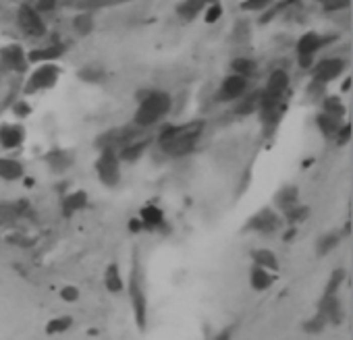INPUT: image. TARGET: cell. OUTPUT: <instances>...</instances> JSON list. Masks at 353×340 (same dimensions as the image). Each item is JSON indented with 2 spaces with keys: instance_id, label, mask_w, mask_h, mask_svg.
<instances>
[{
  "instance_id": "1",
  "label": "cell",
  "mask_w": 353,
  "mask_h": 340,
  "mask_svg": "<svg viewBox=\"0 0 353 340\" xmlns=\"http://www.w3.org/2000/svg\"><path fill=\"white\" fill-rule=\"evenodd\" d=\"M204 121H191V123H185V125H179V127H173V125H166L158 137V145L164 154H169L173 158H179V156H187L193 151L197 139L201 131H204Z\"/></svg>"
},
{
  "instance_id": "2",
  "label": "cell",
  "mask_w": 353,
  "mask_h": 340,
  "mask_svg": "<svg viewBox=\"0 0 353 340\" xmlns=\"http://www.w3.org/2000/svg\"><path fill=\"white\" fill-rule=\"evenodd\" d=\"M127 291L133 307V317H135L137 328L144 332L148 328V297H146V286H144V270L139 264L137 251L133 253V264H131V274L127 282Z\"/></svg>"
},
{
  "instance_id": "3",
  "label": "cell",
  "mask_w": 353,
  "mask_h": 340,
  "mask_svg": "<svg viewBox=\"0 0 353 340\" xmlns=\"http://www.w3.org/2000/svg\"><path fill=\"white\" fill-rule=\"evenodd\" d=\"M171 106H173V100L166 92H152L139 102V108L135 110L133 123L137 127H152L169 114Z\"/></svg>"
},
{
  "instance_id": "4",
  "label": "cell",
  "mask_w": 353,
  "mask_h": 340,
  "mask_svg": "<svg viewBox=\"0 0 353 340\" xmlns=\"http://www.w3.org/2000/svg\"><path fill=\"white\" fill-rule=\"evenodd\" d=\"M96 173L102 185L106 187H116L121 181V160L116 156V151L112 147H106L102 154H100L98 162H96Z\"/></svg>"
},
{
  "instance_id": "5",
  "label": "cell",
  "mask_w": 353,
  "mask_h": 340,
  "mask_svg": "<svg viewBox=\"0 0 353 340\" xmlns=\"http://www.w3.org/2000/svg\"><path fill=\"white\" fill-rule=\"evenodd\" d=\"M283 224V218L270 210V208H264L260 210L258 214H254L249 220H247V224H245V232H262V234H270V232H276Z\"/></svg>"
},
{
  "instance_id": "6",
  "label": "cell",
  "mask_w": 353,
  "mask_h": 340,
  "mask_svg": "<svg viewBox=\"0 0 353 340\" xmlns=\"http://www.w3.org/2000/svg\"><path fill=\"white\" fill-rule=\"evenodd\" d=\"M17 21H19L21 29L31 38H42L46 33V25L42 21V17L36 9H31L29 5H21L19 13H17Z\"/></svg>"
},
{
  "instance_id": "7",
  "label": "cell",
  "mask_w": 353,
  "mask_h": 340,
  "mask_svg": "<svg viewBox=\"0 0 353 340\" xmlns=\"http://www.w3.org/2000/svg\"><path fill=\"white\" fill-rule=\"evenodd\" d=\"M58 73H60L58 66H54V64H44V66H40V69L29 77V83H27L25 90H27V92H38V90L52 88V85L56 83V79H58Z\"/></svg>"
},
{
  "instance_id": "8",
  "label": "cell",
  "mask_w": 353,
  "mask_h": 340,
  "mask_svg": "<svg viewBox=\"0 0 353 340\" xmlns=\"http://www.w3.org/2000/svg\"><path fill=\"white\" fill-rule=\"evenodd\" d=\"M345 69V60L343 58H324L314 66V81L316 83H328L332 79H337Z\"/></svg>"
},
{
  "instance_id": "9",
  "label": "cell",
  "mask_w": 353,
  "mask_h": 340,
  "mask_svg": "<svg viewBox=\"0 0 353 340\" xmlns=\"http://www.w3.org/2000/svg\"><path fill=\"white\" fill-rule=\"evenodd\" d=\"M247 90V77L241 75H231L223 81L221 90H218V100L221 102H231L243 96V92Z\"/></svg>"
},
{
  "instance_id": "10",
  "label": "cell",
  "mask_w": 353,
  "mask_h": 340,
  "mask_svg": "<svg viewBox=\"0 0 353 340\" xmlns=\"http://www.w3.org/2000/svg\"><path fill=\"white\" fill-rule=\"evenodd\" d=\"M318 313L326 317L328 324H341L343 321V307L337 295H324L322 301L318 303Z\"/></svg>"
},
{
  "instance_id": "11",
  "label": "cell",
  "mask_w": 353,
  "mask_h": 340,
  "mask_svg": "<svg viewBox=\"0 0 353 340\" xmlns=\"http://www.w3.org/2000/svg\"><path fill=\"white\" fill-rule=\"evenodd\" d=\"M287 85H289V75L285 73V71H274V73L270 75V79H268L266 90L262 92V96L268 98V100H276V102H280L285 90H287Z\"/></svg>"
},
{
  "instance_id": "12",
  "label": "cell",
  "mask_w": 353,
  "mask_h": 340,
  "mask_svg": "<svg viewBox=\"0 0 353 340\" xmlns=\"http://www.w3.org/2000/svg\"><path fill=\"white\" fill-rule=\"evenodd\" d=\"M249 284L254 291L262 293V291H268L272 284H274V274L270 270H266V268H260V266H251L249 270Z\"/></svg>"
},
{
  "instance_id": "13",
  "label": "cell",
  "mask_w": 353,
  "mask_h": 340,
  "mask_svg": "<svg viewBox=\"0 0 353 340\" xmlns=\"http://www.w3.org/2000/svg\"><path fill=\"white\" fill-rule=\"evenodd\" d=\"M25 139V133L19 125H3L0 127V145L5 149L19 147Z\"/></svg>"
},
{
  "instance_id": "14",
  "label": "cell",
  "mask_w": 353,
  "mask_h": 340,
  "mask_svg": "<svg viewBox=\"0 0 353 340\" xmlns=\"http://www.w3.org/2000/svg\"><path fill=\"white\" fill-rule=\"evenodd\" d=\"M0 56H3V62H5L7 66H11V69H15V71H25L27 56H25V52L21 50V46H9V48H5L3 52H0Z\"/></svg>"
},
{
  "instance_id": "15",
  "label": "cell",
  "mask_w": 353,
  "mask_h": 340,
  "mask_svg": "<svg viewBox=\"0 0 353 340\" xmlns=\"http://www.w3.org/2000/svg\"><path fill=\"white\" fill-rule=\"evenodd\" d=\"M86 206H88V193L86 191H73L62 199V216L71 218L75 212L83 210Z\"/></svg>"
},
{
  "instance_id": "16",
  "label": "cell",
  "mask_w": 353,
  "mask_h": 340,
  "mask_svg": "<svg viewBox=\"0 0 353 340\" xmlns=\"http://www.w3.org/2000/svg\"><path fill=\"white\" fill-rule=\"evenodd\" d=\"M150 145V139H137V141H127L125 147L121 149L119 154V160H125V162H137Z\"/></svg>"
},
{
  "instance_id": "17",
  "label": "cell",
  "mask_w": 353,
  "mask_h": 340,
  "mask_svg": "<svg viewBox=\"0 0 353 340\" xmlns=\"http://www.w3.org/2000/svg\"><path fill=\"white\" fill-rule=\"evenodd\" d=\"M330 40H332V38H320L318 33L310 31V33H306V36L297 42V52H299V54H314L316 50H320V48H322L326 42H330Z\"/></svg>"
},
{
  "instance_id": "18",
  "label": "cell",
  "mask_w": 353,
  "mask_h": 340,
  "mask_svg": "<svg viewBox=\"0 0 353 340\" xmlns=\"http://www.w3.org/2000/svg\"><path fill=\"white\" fill-rule=\"evenodd\" d=\"M23 177V164L11 160V158H0V179L3 181H19Z\"/></svg>"
},
{
  "instance_id": "19",
  "label": "cell",
  "mask_w": 353,
  "mask_h": 340,
  "mask_svg": "<svg viewBox=\"0 0 353 340\" xmlns=\"http://www.w3.org/2000/svg\"><path fill=\"white\" fill-rule=\"evenodd\" d=\"M251 260H254L256 266L266 268L270 272L278 270V260H276V255L270 249H254V251H251Z\"/></svg>"
},
{
  "instance_id": "20",
  "label": "cell",
  "mask_w": 353,
  "mask_h": 340,
  "mask_svg": "<svg viewBox=\"0 0 353 340\" xmlns=\"http://www.w3.org/2000/svg\"><path fill=\"white\" fill-rule=\"evenodd\" d=\"M104 284H106V291L108 293H121L125 288V282L121 278V270L116 264H110L106 268V274H104Z\"/></svg>"
},
{
  "instance_id": "21",
  "label": "cell",
  "mask_w": 353,
  "mask_h": 340,
  "mask_svg": "<svg viewBox=\"0 0 353 340\" xmlns=\"http://www.w3.org/2000/svg\"><path fill=\"white\" fill-rule=\"evenodd\" d=\"M139 220L144 222V228H156V226L162 224L164 214H162V210L156 208V206H146V208H142V212H139Z\"/></svg>"
},
{
  "instance_id": "22",
  "label": "cell",
  "mask_w": 353,
  "mask_h": 340,
  "mask_svg": "<svg viewBox=\"0 0 353 340\" xmlns=\"http://www.w3.org/2000/svg\"><path fill=\"white\" fill-rule=\"evenodd\" d=\"M210 3H212V0H185L183 5H179L177 13L183 17V19H193V17H195L199 11H204Z\"/></svg>"
},
{
  "instance_id": "23",
  "label": "cell",
  "mask_w": 353,
  "mask_h": 340,
  "mask_svg": "<svg viewBox=\"0 0 353 340\" xmlns=\"http://www.w3.org/2000/svg\"><path fill=\"white\" fill-rule=\"evenodd\" d=\"M62 54V46H50L42 50H31L27 54V62H42V60H54Z\"/></svg>"
},
{
  "instance_id": "24",
  "label": "cell",
  "mask_w": 353,
  "mask_h": 340,
  "mask_svg": "<svg viewBox=\"0 0 353 340\" xmlns=\"http://www.w3.org/2000/svg\"><path fill=\"white\" fill-rule=\"evenodd\" d=\"M46 162H48V166L54 170V173H62V170H66L71 166V158H69V154L66 151H60V149H56V151H50V154L46 156Z\"/></svg>"
},
{
  "instance_id": "25",
  "label": "cell",
  "mask_w": 353,
  "mask_h": 340,
  "mask_svg": "<svg viewBox=\"0 0 353 340\" xmlns=\"http://www.w3.org/2000/svg\"><path fill=\"white\" fill-rule=\"evenodd\" d=\"M341 243V234H337V232H326L324 236H320V239H318V243H316V253L320 255H328L334 247H337Z\"/></svg>"
},
{
  "instance_id": "26",
  "label": "cell",
  "mask_w": 353,
  "mask_h": 340,
  "mask_svg": "<svg viewBox=\"0 0 353 340\" xmlns=\"http://www.w3.org/2000/svg\"><path fill=\"white\" fill-rule=\"evenodd\" d=\"M316 123H318V127H320V131L326 135V137H332V135H337V131L341 127V118H334V116L322 112L320 116L316 118Z\"/></svg>"
},
{
  "instance_id": "27",
  "label": "cell",
  "mask_w": 353,
  "mask_h": 340,
  "mask_svg": "<svg viewBox=\"0 0 353 340\" xmlns=\"http://www.w3.org/2000/svg\"><path fill=\"white\" fill-rule=\"evenodd\" d=\"M310 216V208H306V206H291V208H287L285 210V222L287 224H291V226H297L299 222H304V220Z\"/></svg>"
},
{
  "instance_id": "28",
  "label": "cell",
  "mask_w": 353,
  "mask_h": 340,
  "mask_svg": "<svg viewBox=\"0 0 353 340\" xmlns=\"http://www.w3.org/2000/svg\"><path fill=\"white\" fill-rule=\"evenodd\" d=\"M73 326V317L71 315H60V317H54V319H50L48 324H46V332L48 334H62L66 332Z\"/></svg>"
},
{
  "instance_id": "29",
  "label": "cell",
  "mask_w": 353,
  "mask_h": 340,
  "mask_svg": "<svg viewBox=\"0 0 353 340\" xmlns=\"http://www.w3.org/2000/svg\"><path fill=\"white\" fill-rule=\"evenodd\" d=\"M295 203H297V187H285V189L276 195V206L283 212L291 206H295Z\"/></svg>"
},
{
  "instance_id": "30",
  "label": "cell",
  "mask_w": 353,
  "mask_h": 340,
  "mask_svg": "<svg viewBox=\"0 0 353 340\" xmlns=\"http://www.w3.org/2000/svg\"><path fill=\"white\" fill-rule=\"evenodd\" d=\"M345 276H347V272L343 270V268H337L330 274V278H328V282H326V288H324V295H337L339 293V288L343 286V282H345Z\"/></svg>"
},
{
  "instance_id": "31",
  "label": "cell",
  "mask_w": 353,
  "mask_h": 340,
  "mask_svg": "<svg viewBox=\"0 0 353 340\" xmlns=\"http://www.w3.org/2000/svg\"><path fill=\"white\" fill-rule=\"evenodd\" d=\"M260 98H262V92H254V94H249L241 104L235 108V112L237 114H251V112H256L258 106H260Z\"/></svg>"
},
{
  "instance_id": "32",
  "label": "cell",
  "mask_w": 353,
  "mask_h": 340,
  "mask_svg": "<svg viewBox=\"0 0 353 340\" xmlns=\"http://www.w3.org/2000/svg\"><path fill=\"white\" fill-rule=\"evenodd\" d=\"M231 66H233L235 75H241V77H249L256 73V62L249 58H235Z\"/></svg>"
},
{
  "instance_id": "33",
  "label": "cell",
  "mask_w": 353,
  "mask_h": 340,
  "mask_svg": "<svg viewBox=\"0 0 353 340\" xmlns=\"http://www.w3.org/2000/svg\"><path fill=\"white\" fill-rule=\"evenodd\" d=\"M324 114H330V116H334V118H343L345 106L341 104L339 98H326V100H324Z\"/></svg>"
},
{
  "instance_id": "34",
  "label": "cell",
  "mask_w": 353,
  "mask_h": 340,
  "mask_svg": "<svg viewBox=\"0 0 353 340\" xmlns=\"http://www.w3.org/2000/svg\"><path fill=\"white\" fill-rule=\"evenodd\" d=\"M326 324H328L326 317H324L322 313H316L312 319H308L306 324H304V330L310 332V334H320V332L326 328Z\"/></svg>"
},
{
  "instance_id": "35",
  "label": "cell",
  "mask_w": 353,
  "mask_h": 340,
  "mask_svg": "<svg viewBox=\"0 0 353 340\" xmlns=\"http://www.w3.org/2000/svg\"><path fill=\"white\" fill-rule=\"evenodd\" d=\"M92 27H94V21H92V17L90 15H79V17H75V29L79 31V33H90L92 31Z\"/></svg>"
},
{
  "instance_id": "36",
  "label": "cell",
  "mask_w": 353,
  "mask_h": 340,
  "mask_svg": "<svg viewBox=\"0 0 353 340\" xmlns=\"http://www.w3.org/2000/svg\"><path fill=\"white\" fill-rule=\"evenodd\" d=\"M60 299L66 301V303H75L79 299V288L77 286H71V284H66L60 288Z\"/></svg>"
},
{
  "instance_id": "37",
  "label": "cell",
  "mask_w": 353,
  "mask_h": 340,
  "mask_svg": "<svg viewBox=\"0 0 353 340\" xmlns=\"http://www.w3.org/2000/svg\"><path fill=\"white\" fill-rule=\"evenodd\" d=\"M268 5H270V0H245V3H241V9L243 11H262Z\"/></svg>"
},
{
  "instance_id": "38",
  "label": "cell",
  "mask_w": 353,
  "mask_h": 340,
  "mask_svg": "<svg viewBox=\"0 0 353 340\" xmlns=\"http://www.w3.org/2000/svg\"><path fill=\"white\" fill-rule=\"evenodd\" d=\"M221 15H223L221 5L210 3V9H208V13H206V23H216L218 19H221Z\"/></svg>"
},
{
  "instance_id": "39",
  "label": "cell",
  "mask_w": 353,
  "mask_h": 340,
  "mask_svg": "<svg viewBox=\"0 0 353 340\" xmlns=\"http://www.w3.org/2000/svg\"><path fill=\"white\" fill-rule=\"evenodd\" d=\"M349 7V0H324V11L332 13V11H341Z\"/></svg>"
},
{
  "instance_id": "40",
  "label": "cell",
  "mask_w": 353,
  "mask_h": 340,
  "mask_svg": "<svg viewBox=\"0 0 353 340\" xmlns=\"http://www.w3.org/2000/svg\"><path fill=\"white\" fill-rule=\"evenodd\" d=\"M349 139H351V125L339 127V131H337V143L339 145H345Z\"/></svg>"
},
{
  "instance_id": "41",
  "label": "cell",
  "mask_w": 353,
  "mask_h": 340,
  "mask_svg": "<svg viewBox=\"0 0 353 340\" xmlns=\"http://www.w3.org/2000/svg\"><path fill=\"white\" fill-rule=\"evenodd\" d=\"M54 7H56V0H38L36 11L38 13H50V11H54Z\"/></svg>"
},
{
  "instance_id": "42",
  "label": "cell",
  "mask_w": 353,
  "mask_h": 340,
  "mask_svg": "<svg viewBox=\"0 0 353 340\" xmlns=\"http://www.w3.org/2000/svg\"><path fill=\"white\" fill-rule=\"evenodd\" d=\"M314 62V54H299V66L301 69H310Z\"/></svg>"
},
{
  "instance_id": "43",
  "label": "cell",
  "mask_w": 353,
  "mask_h": 340,
  "mask_svg": "<svg viewBox=\"0 0 353 340\" xmlns=\"http://www.w3.org/2000/svg\"><path fill=\"white\" fill-rule=\"evenodd\" d=\"M29 110H31V108H29V104H25V102H19V104L15 106V114H17V116H27Z\"/></svg>"
},
{
  "instance_id": "44",
  "label": "cell",
  "mask_w": 353,
  "mask_h": 340,
  "mask_svg": "<svg viewBox=\"0 0 353 340\" xmlns=\"http://www.w3.org/2000/svg\"><path fill=\"white\" fill-rule=\"evenodd\" d=\"M129 230H131V232H139V230H144V222H142L139 218L129 220Z\"/></svg>"
},
{
  "instance_id": "45",
  "label": "cell",
  "mask_w": 353,
  "mask_h": 340,
  "mask_svg": "<svg viewBox=\"0 0 353 340\" xmlns=\"http://www.w3.org/2000/svg\"><path fill=\"white\" fill-rule=\"evenodd\" d=\"M231 336H233V326H231V328H225V330H221V332H218V336H216L214 340H231Z\"/></svg>"
},
{
  "instance_id": "46",
  "label": "cell",
  "mask_w": 353,
  "mask_h": 340,
  "mask_svg": "<svg viewBox=\"0 0 353 340\" xmlns=\"http://www.w3.org/2000/svg\"><path fill=\"white\" fill-rule=\"evenodd\" d=\"M295 234H297V228H295V226H291V228L287 230V234H285V236H283V241H285V243H287V241H291V239H295Z\"/></svg>"
},
{
  "instance_id": "47",
  "label": "cell",
  "mask_w": 353,
  "mask_h": 340,
  "mask_svg": "<svg viewBox=\"0 0 353 340\" xmlns=\"http://www.w3.org/2000/svg\"><path fill=\"white\" fill-rule=\"evenodd\" d=\"M318 3H324V0H318Z\"/></svg>"
}]
</instances>
